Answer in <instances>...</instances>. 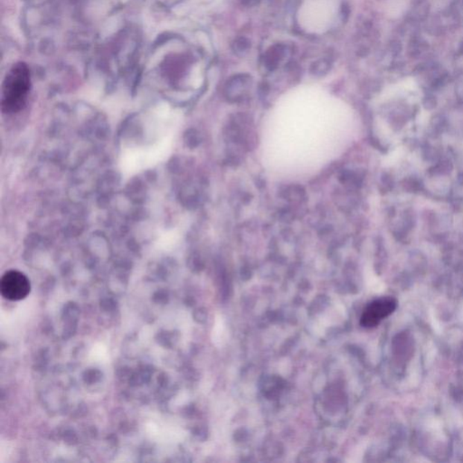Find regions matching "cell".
Listing matches in <instances>:
<instances>
[{
  "label": "cell",
  "instance_id": "obj_1",
  "mask_svg": "<svg viewBox=\"0 0 463 463\" xmlns=\"http://www.w3.org/2000/svg\"><path fill=\"white\" fill-rule=\"evenodd\" d=\"M30 89L31 75L28 66L23 62L15 64L3 81L0 102L2 113L14 114L24 109Z\"/></svg>",
  "mask_w": 463,
  "mask_h": 463
},
{
  "label": "cell",
  "instance_id": "obj_2",
  "mask_svg": "<svg viewBox=\"0 0 463 463\" xmlns=\"http://www.w3.org/2000/svg\"><path fill=\"white\" fill-rule=\"evenodd\" d=\"M1 295L8 301L24 300L31 292V283L28 276L17 270L6 272L0 280Z\"/></svg>",
  "mask_w": 463,
  "mask_h": 463
},
{
  "label": "cell",
  "instance_id": "obj_3",
  "mask_svg": "<svg viewBox=\"0 0 463 463\" xmlns=\"http://www.w3.org/2000/svg\"><path fill=\"white\" fill-rule=\"evenodd\" d=\"M397 307V303L395 299L391 297L377 299L366 307L360 323L365 328L376 327L383 319L390 316Z\"/></svg>",
  "mask_w": 463,
  "mask_h": 463
}]
</instances>
